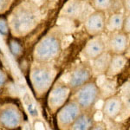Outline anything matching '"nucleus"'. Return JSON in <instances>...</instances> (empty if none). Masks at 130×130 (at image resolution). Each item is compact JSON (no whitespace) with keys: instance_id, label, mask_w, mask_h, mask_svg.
Here are the masks:
<instances>
[{"instance_id":"obj_7","label":"nucleus","mask_w":130,"mask_h":130,"mask_svg":"<svg viewBox=\"0 0 130 130\" xmlns=\"http://www.w3.org/2000/svg\"><path fill=\"white\" fill-rule=\"evenodd\" d=\"M24 115L16 104L6 103L0 106V126L5 129H18L22 126Z\"/></svg>"},{"instance_id":"obj_8","label":"nucleus","mask_w":130,"mask_h":130,"mask_svg":"<svg viewBox=\"0 0 130 130\" xmlns=\"http://www.w3.org/2000/svg\"><path fill=\"white\" fill-rule=\"evenodd\" d=\"M94 75L91 64L89 61H85V62L77 64L71 70L70 77H69L68 85L73 92L82 85L91 81Z\"/></svg>"},{"instance_id":"obj_1","label":"nucleus","mask_w":130,"mask_h":130,"mask_svg":"<svg viewBox=\"0 0 130 130\" xmlns=\"http://www.w3.org/2000/svg\"><path fill=\"white\" fill-rule=\"evenodd\" d=\"M39 21L38 9L32 3L21 4L8 20L10 31L15 36H25L34 30Z\"/></svg>"},{"instance_id":"obj_18","label":"nucleus","mask_w":130,"mask_h":130,"mask_svg":"<svg viewBox=\"0 0 130 130\" xmlns=\"http://www.w3.org/2000/svg\"><path fill=\"white\" fill-rule=\"evenodd\" d=\"M114 0H90V6L94 9V10H99L104 11L108 10L112 6Z\"/></svg>"},{"instance_id":"obj_16","label":"nucleus","mask_w":130,"mask_h":130,"mask_svg":"<svg viewBox=\"0 0 130 130\" xmlns=\"http://www.w3.org/2000/svg\"><path fill=\"white\" fill-rule=\"evenodd\" d=\"M95 118L92 110H83L76 120L70 127V130H89L91 129Z\"/></svg>"},{"instance_id":"obj_9","label":"nucleus","mask_w":130,"mask_h":130,"mask_svg":"<svg viewBox=\"0 0 130 130\" xmlns=\"http://www.w3.org/2000/svg\"><path fill=\"white\" fill-rule=\"evenodd\" d=\"M106 15L104 11L94 10L86 18L83 26L85 31L90 37L102 36L106 30Z\"/></svg>"},{"instance_id":"obj_17","label":"nucleus","mask_w":130,"mask_h":130,"mask_svg":"<svg viewBox=\"0 0 130 130\" xmlns=\"http://www.w3.org/2000/svg\"><path fill=\"white\" fill-rule=\"evenodd\" d=\"M125 14L121 12H115L106 19V30L110 33L121 30Z\"/></svg>"},{"instance_id":"obj_4","label":"nucleus","mask_w":130,"mask_h":130,"mask_svg":"<svg viewBox=\"0 0 130 130\" xmlns=\"http://www.w3.org/2000/svg\"><path fill=\"white\" fill-rule=\"evenodd\" d=\"M72 99L76 102L82 110H92L100 99L101 89L95 81L91 80L76 89Z\"/></svg>"},{"instance_id":"obj_19","label":"nucleus","mask_w":130,"mask_h":130,"mask_svg":"<svg viewBox=\"0 0 130 130\" xmlns=\"http://www.w3.org/2000/svg\"><path fill=\"white\" fill-rule=\"evenodd\" d=\"M9 49L11 52V54L16 57H19L22 56L23 52H24V47L22 45V43L18 40L15 37H12L10 39L9 43H8Z\"/></svg>"},{"instance_id":"obj_15","label":"nucleus","mask_w":130,"mask_h":130,"mask_svg":"<svg viewBox=\"0 0 130 130\" xmlns=\"http://www.w3.org/2000/svg\"><path fill=\"white\" fill-rule=\"evenodd\" d=\"M111 56H112V54L110 53V51L105 50L99 56H97L96 58L91 61L92 63L90 64H91V68L94 75L98 76V75H105L107 69L108 67V64H109Z\"/></svg>"},{"instance_id":"obj_6","label":"nucleus","mask_w":130,"mask_h":130,"mask_svg":"<svg viewBox=\"0 0 130 130\" xmlns=\"http://www.w3.org/2000/svg\"><path fill=\"white\" fill-rule=\"evenodd\" d=\"M82 108L74 100L67 101L56 112V120L57 127L61 130L70 129L78 115L82 113Z\"/></svg>"},{"instance_id":"obj_12","label":"nucleus","mask_w":130,"mask_h":130,"mask_svg":"<svg viewBox=\"0 0 130 130\" xmlns=\"http://www.w3.org/2000/svg\"><path fill=\"white\" fill-rule=\"evenodd\" d=\"M129 36L121 30L112 32L108 41V51L111 54H125L129 48Z\"/></svg>"},{"instance_id":"obj_22","label":"nucleus","mask_w":130,"mask_h":130,"mask_svg":"<svg viewBox=\"0 0 130 130\" xmlns=\"http://www.w3.org/2000/svg\"><path fill=\"white\" fill-rule=\"evenodd\" d=\"M13 2L14 0H0V15H3L8 11Z\"/></svg>"},{"instance_id":"obj_13","label":"nucleus","mask_w":130,"mask_h":130,"mask_svg":"<svg viewBox=\"0 0 130 130\" xmlns=\"http://www.w3.org/2000/svg\"><path fill=\"white\" fill-rule=\"evenodd\" d=\"M127 62L128 58L125 54H112L105 75L107 77H115L118 75L126 68Z\"/></svg>"},{"instance_id":"obj_26","label":"nucleus","mask_w":130,"mask_h":130,"mask_svg":"<svg viewBox=\"0 0 130 130\" xmlns=\"http://www.w3.org/2000/svg\"><path fill=\"white\" fill-rule=\"evenodd\" d=\"M0 64H1V62H0Z\"/></svg>"},{"instance_id":"obj_20","label":"nucleus","mask_w":130,"mask_h":130,"mask_svg":"<svg viewBox=\"0 0 130 130\" xmlns=\"http://www.w3.org/2000/svg\"><path fill=\"white\" fill-rule=\"evenodd\" d=\"M121 30L127 35H130V15L129 13L125 14Z\"/></svg>"},{"instance_id":"obj_21","label":"nucleus","mask_w":130,"mask_h":130,"mask_svg":"<svg viewBox=\"0 0 130 130\" xmlns=\"http://www.w3.org/2000/svg\"><path fill=\"white\" fill-rule=\"evenodd\" d=\"M10 32V27L8 20L5 18H0V34L7 36Z\"/></svg>"},{"instance_id":"obj_14","label":"nucleus","mask_w":130,"mask_h":130,"mask_svg":"<svg viewBox=\"0 0 130 130\" xmlns=\"http://www.w3.org/2000/svg\"><path fill=\"white\" fill-rule=\"evenodd\" d=\"M83 10L84 2L83 0H69L61 10V15L64 18L75 19L82 16Z\"/></svg>"},{"instance_id":"obj_2","label":"nucleus","mask_w":130,"mask_h":130,"mask_svg":"<svg viewBox=\"0 0 130 130\" xmlns=\"http://www.w3.org/2000/svg\"><path fill=\"white\" fill-rule=\"evenodd\" d=\"M57 70L50 62H35L30 70V82L37 97L47 95L55 83Z\"/></svg>"},{"instance_id":"obj_5","label":"nucleus","mask_w":130,"mask_h":130,"mask_svg":"<svg viewBox=\"0 0 130 130\" xmlns=\"http://www.w3.org/2000/svg\"><path fill=\"white\" fill-rule=\"evenodd\" d=\"M72 90L68 83L62 81H57L53 83L47 93V106L51 113H56L67 101L70 99Z\"/></svg>"},{"instance_id":"obj_24","label":"nucleus","mask_w":130,"mask_h":130,"mask_svg":"<svg viewBox=\"0 0 130 130\" xmlns=\"http://www.w3.org/2000/svg\"><path fill=\"white\" fill-rule=\"evenodd\" d=\"M91 129L93 130H105L107 129V125L103 121H94L93 125H92Z\"/></svg>"},{"instance_id":"obj_23","label":"nucleus","mask_w":130,"mask_h":130,"mask_svg":"<svg viewBox=\"0 0 130 130\" xmlns=\"http://www.w3.org/2000/svg\"><path fill=\"white\" fill-rule=\"evenodd\" d=\"M8 81V74L4 70L0 69V89L5 85Z\"/></svg>"},{"instance_id":"obj_25","label":"nucleus","mask_w":130,"mask_h":130,"mask_svg":"<svg viewBox=\"0 0 130 130\" xmlns=\"http://www.w3.org/2000/svg\"><path fill=\"white\" fill-rule=\"evenodd\" d=\"M124 9L129 12V0H124Z\"/></svg>"},{"instance_id":"obj_3","label":"nucleus","mask_w":130,"mask_h":130,"mask_svg":"<svg viewBox=\"0 0 130 130\" xmlns=\"http://www.w3.org/2000/svg\"><path fill=\"white\" fill-rule=\"evenodd\" d=\"M62 52V41L54 34H48L37 42L33 50L35 62H51L59 57Z\"/></svg>"},{"instance_id":"obj_10","label":"nucleus","mask_w":130,"mask_h":130,"mask_svg":"<svg viewBox=\"0 0 130 130\" xmlns=\"http://www.w3.org/2000/svg\"><path fill=\"white\" fill-rule=\"evenodd\" d=\"M106 50V45L104 40L101 36L92 37L82 50V56L86 61H92Z\"/></svg>"},{"instance_id":"obj_11","label":"nucleus","mask_w":130,"mask_h":130,"mask_svg":"<svg viewBox=\"0 0 130 130\" xmlns=\"http://www.w3.org/2000/svg\"><path fill=\"white\" fill-rule=\"evenodd\" d=\"M123 109V101L118 95H109L107 97L102 105V114L108 120H115L121 115Z\"/></svg>"}]
</instances>
